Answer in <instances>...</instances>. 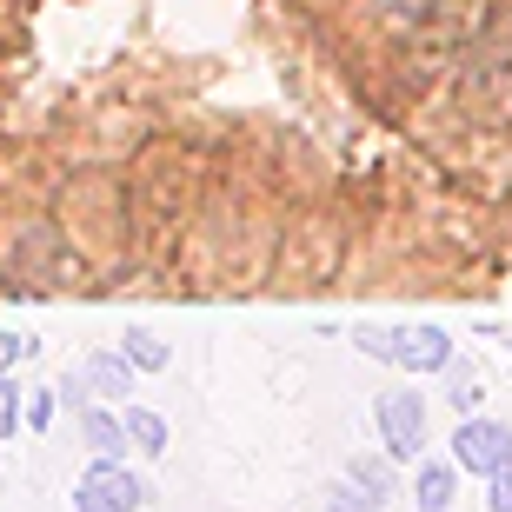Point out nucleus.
<instances>
[{
	"label": "nucleus",
	"mask_w": 512,
	"mask_h": 512,
	"mask_svg": "<svg viewBox=\"0 0 512 512\" xmlns=\"http://www.w3.org/2000/svg\"><path fill=\"white\" fill-rule=\"evenodd\" d=\"M459 114L479 133L512 127V14L493 20L479 34V47L466 54V67H459Z\"/></svg>",
	"instance_id": "f257e3e1"
},
{
	"label": "nucleus",
	"mask_w": 512,
	"mask_h": 512,
	"mask_svg": "<svg viewBox=\"0 0 512 512\" xmlns=\"http://www.w3.org/2000/svg\"><path fill=\"white\" fill-rule=\"evenodd\" d=\"M353 340H360V353L399 366V373H446L453 366L446 326H360Z\"/></svg>",
	"instance_id": "f03ea898"
},
{
	"label": "nucleus",
	"mask_w": 512,
	"mask_h": 512,
	"mask_svg": "<svg viewBox=\"0 0 512 512\" xmlns=\"http://www.w3.org/2000/svg\"><path fill=\"white\" fill-rule=\"evenodd\" d=\"M453 466H459V473H479V479L512 473V426H506V419L466 413V419H459V433H453Z\"/></svg>",
	"instance_id": "7ed1b4c3"
},
{
	"label": "nucleus",
	"mask_w": 512,
	"mask_h": 512,
	"mask_svg": "<svg viewBox=\"0 0 512 512\" xmlns=\"http://www.w3.org/2000/svg\"><path fill=\"white\" fill-rule=\"evenodd\" d=\"M373 419H380L386 459H419V446H426V399L419 393H380L373 399Z\"/></svg>",
	"instance_id": "20e7f679"
},
{
	"label": "nucleus",
	"mask_w": 512,
	"mask_h": 512,
	"mask_svg": "<svg viewBox=\"0 0 512 512\" xmlns=\"http://www.w3.org/2000/svg\"><path fill=\"white\" fill-rule=\"evenodd\" d=\"M80 479H87L94 493H107L120 512H140V506H147V479L127 473V459H94V466H87Z\"/></svg>",
	"instance_id": "39448f33"
},
{
	"label": "nucleus",
	"mask_w": 512,
	"mask_h": 512,
	"mask_svg": "<svg viewBox=\"0 0 512 512\" xmlns=\"http://www.w3.org/2000/svg\"><path fill=\"white\" fill-rule=\"evenodd\" d=\"M80 433H87V446H94V459H127V419L107 413V406H87L80 413Z\"/></svg>",
	"instance_id": "423d86ee"
},
{
	"label": "nucleus",
	"mask_w": 512,
	"mask_h": 512,
	"mask_svg": "<svg viewBox=\"0 0 512 512\" xmlns=\"http://www.w3.org/2000/svg\"><path fill=\"white\" fill-rule=\"evenodd\" d=\"M459 499V466H446V459H426L413 479V506L419 512H446Z\"/></svg>",
	"instance_id": "0eeeda50"
},
{
	"label": "nucleus",
	"mask_w": 512,
	"mask_h": 512,
	"mask_svg": "<svg viewBox=\"0 0 512 512\" xmlns=\"http://www.w3.org/2000/svg\"><path fill=\"white\" fill-rule=\"evenodd\" d=\"M80 373H87L94 399H127V393H133V373H140V366H133L127 353H100V360H87Z\"/></svg>",
	"instance_id": "6e6552de"
},
{
	"label": "nucleus",
	"mask_w": 512,
	"mask_h": 512,
	"mask_svg": "<svg viewBox=\"0 0 512 512\" xmlns=\"http://www.w3.org/2000/svg\"><path fill=\"white\" fill-rule=\"evenodd\" d=\"M120 419H127V439H133L147 459L167 453V419L153 413V406H120Z\"/></svg>",
	"instance_id": "1a4fd4ad"
},
{
	"label": "nucleus",
	"mask_w": 512,
	"mask_h": 512,
	"mask_svg": "<svg viewBox=\"0 0 512 512\" xmlns=\"http://www.w3.org/2000/svg\"><path fill=\"white\" fill-rule=\"evenodd\" d=\"M120 353H127L140 373H160V366H167V340H153V333H127V340H120Z\"/></svg>",
	"instance_id": "9d476101"
},
{
	"label": "nucleus",
	"mask_w": 512,
	"mask_h": 512,
	"mask_svg": "<svg viewBox=\"0 0 512 512\" xmlns=\"http://www.w3.org/2000/svg\"><path fill=\"white\" fill-rule=\"evenodd\" d=\"M346 479H360L373 499H386V493H393V459H353V466H346Z\"/></svg>",
	"instance_id": "9b49d317"
},
{
	"label": "nucleus",
	"mask_w": 512,
	"mask_h": 512,
	"mask_svg": "<svg viewBox=\"0 0 512 512\" xmlns=\"http://www.w3.org/2000/svg\"><path fill=\"white\" fill-rule=\"evenodd\" d=\"M326 512H380V499L366 493L360 479H346V473H340V486H333V499H326Z\"/></svg>",
	"instance_id": "f8f14e48"
},
{
	"label": "nucleus",
	"mask_w": 512,
	"mask_h": 512,
	"mask_svg": "<svg viewBox=\"0 0 512 512\" xmlns=\"http://www.w3.org/2000/svg\"><path fill=\"white\" fill-rule=\"evenodd\" d=\"M7 433H20V386L0 373V439Z\"/></svg>",
	"instance_id": "ddd939ff"
},
{
	"label": "nucleus",
	"mask_w": 512,
	"mask_h": 512,
	"mask_svg": "<svg viewBox=\"0 0 512 512\" xmlns=\"http://www.w3.org/2000/svg\"><path fill=\"white\" fill-rule=\"evenodd\" d=\"M34 346L40 340H27V333H0V373H7V366H20V360H34Z\"/></svg>",
	"instance_id": "4468645a"
},
{
	"label": "nucleus",
	"mask_w": 512,
	"mask_h": 512,
	"mask_svg": "<svg viewBox=\"0 0 512 512\" xmlns=\"http://www.w3.org/2000/svg\"><path fill=\"white\" fill-rule=\"evenodd\" d=\"M380 7H386L393 20H433L439 7H446V0H380Z\"/></svg>",
	"instance_id": "2eb2a0df"
},
{
	"label": "nucleus",
	"mask_w": 512,
	"mask_h": 512,
	"mask_svg": "<svg viewBox=\"0 0 512 512\" xmlns=\"http://www.w3.org/2000/svg\"><path fill=\"white\" fill-rule=\"evenodd\" d=\"M486 512H512V473L486 479Z\"/></svg>",
	"instance_id": "dca6fc26"
},
{
	"label": "nucleus",
	"mask_w": 512,
	"mask_h": 512,
	"mask_svg": "<svg viewBox=\"0 0 512 512\" xmlns=\"http://www.w3.org/2000/svg\"><path fill=\"white\" fill-rule=\"evenodd\" d=\"M54 406H60V386H40L34 406H27V426H47V419H54Z\"/></svg>",
	"instance_id": "f3484780"
},
{
	"label": "nucleus",
	"mask_w": 512,
	"mask_h": 512,
	"mask_svg": "<svg viewBox=\"0 0 512 512\" xmlns=\"http://www.w3.org/2000/svg\"><path fill=\"white\" fill-rule=\"evenodd\" d=\"M74 512H120V506H114L107 493H94L87 479H80V486H74Z\"/></svg>",
	"instance_id": "a211bd4d"
},
{
	"label": "nucleus",
	"mask_w": 512,
	"mask_h": 512,
	"mask_svg": "<svg viewBox=\"0 0 512 512\" xmlns=\"http://www.w3.org/2000/svg\"><path fill=\"white\" fill-rule=\"evenodd\" d=\"M453 406H466V413H473V406H479V380H459V393H453Z\"/></svg>",
	"instance_id": "6ab92c4d"
},
{
	"label": "nucleus",
	"mask_w": 512,
	"mask_h": 512,
	"mask_svg": "<svg viewBox=\"0 0 512 512\" xmlns=\"http://www.w3.org/2000/svg\"><path fill=\"white\" fill-rule=\"evenodd\" d=\"M506 346H512V333H506Z\"/></svg>",
	"instance_id": "aec40b11"
}]
</instances>
